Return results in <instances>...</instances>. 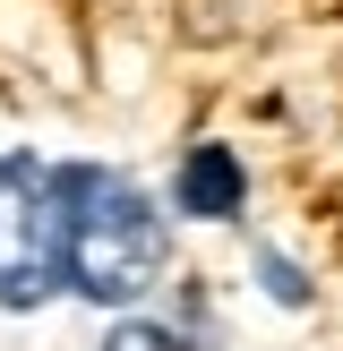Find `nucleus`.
<instances>
[{
    "mask_svg": "<svg viewBox=\"0 0 343 351\" xmlns=\"http://www.w3.org/2000/svg\"><path fill=\"white\" fill-rule=\"evenodd\" d=\"M240 197H249L240 154H232V146H189V163H180V215H198V223H232Z\"/></svg>",
    "mask_w": 343,
    "mask_h": 351,
    "instance_id": "obj_3",
    "label": "nucleus"
},
{
    "mask_svg": "<svg viewBox=\"0 0 343 351\" xmlns=\"http://www.w3.org/2000/svg\"><path fill=\"white\" fill-rule=\"evenodd\" d=\"M51 291H69V171L0 154V308H43Z\"/></svg>",
    "mask_w": 343,
    "mask_h": 351,
    "instance_id": "obj_2",
    "label": "nucleus"
},
{
    "mask_svg": "<svg viewBox=\"0 0 343 351\" xmlns=\"http://www.w3.org/2000/svg\"><path fill=\"white\" fill-rule=\"evenodd\" d=\"M69 171V291L95 308H129L163 283V215L154 197L112 163H60Z\"/></svg>",
    "mask_w": 343,
    "mask_h": 351,
    "instance_id": "obj_1",
    "label": "nucleus"
},
{
    "mask_svg": "<svg viewBox=\"0 0 343 351\" xmlns=\"http://www.w3.org/2000/svg\"><path fill=\"white\" fill-rule=\"evenodd\" d=\"M103 351H180V335H163V326H120Z\"/></svg>",
    "mask_w": 343,
    "mask_h": 351,
    "instance_id": "obj_5",
    "label": "nucleus"
},
{
    "mask_svg": "<svg viewBox=\"0 0 343 351\" xmlns=\"http://www.w3.org/2000/svg\"><path fill=\"white\" fill-rule=\"evenodd\" d=\"M257 274H266V291H274V300H283V308H309V283H300V266H292V257H257Z\"/></svg>",
    "mask_w": 343,
    "mask_h": 351,
    "instance_id": "obj_4",
    "label": "nucleus"
}]
</instances>
